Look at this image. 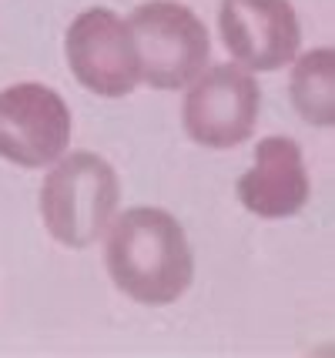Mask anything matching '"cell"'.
<instances>
[{
    "label": "cell",
    "instance_id": "3",
    "mask_svg": "<svg viewBox=\"0 0 335 358\" xmlns=\"http://www.w3.org/2000/svg\"><path fill=\"white\" fill-rule=\"evenodd\" d=\"M138 78L158 91H178L192 84L208 64L211 41L194 10L175 0L141 3L128 20Z\"/></svg>",
    "mask_w": 335,
    "mask_h": 358
},
{
    "label": "cell",
    "instance_id": "9",
    "mask_svg": "<svg viewBox=\"0 0 335 358\" xmlns=\"http://www.w3.org/2000/svg\"><path fill=\"white\" fill-rule=\"evenodd\" d=\"M292 104L308 124L332 127L335 124V50L319 47L295 61L292 71Z\"/></svg>",
    "mask_w": 335,
    "mask_h": 358
},
{
    "label": "cell",
    "instance_id": "5",
    "mask_svg": "<svg viewBox=\"0 0 335 358\" xmlns=\"http://www.w3.org/2000/svg\"><path fill=\"white\" fill-rule=\"evenodd\" d=\"M71 110L44 84H14L0 91V155L20 168H44L67 151Z\"/></svg>",
    "mask_w": 335,
    "mask_h": 358
},
{
    "label": "cell",
    "instance_id": "4",
    "mask_svg": "<svg viewBox=\"0 0 335 358\" xmlns=\"http://www.w3.org/2000/svg\"><path fill=\"white\" fill-rule=\"evenodd\" d=\"M262 91L258 80L238 64H218L198 74L185 97V131L192 141L224 151L235 148L255 131Z\"/></svg>",
    "mask_w": 335,
    "mask_h": 358
},
{
    "label": "cell",
    "instance_id": "2",
    "mask_svg": "<svg viewBox=\"0 0 335 358\" xmlns=\"http://www.w3.org/2000/svg\"><path fill=\"white\" fill-rule=\"evenodd\" d=\"M121 198L114 168L101 155L74 151L41 185V218L64 248H87L108 228Z\"/></svg>",
    "mask_w": 335,
    "mask_h": 358
},
{
    "label": "cell",
    "instance_id": "6",
    "mask_svg": "<svg viewBox=\"0 0 335 358\" xmlns=\"http://www.w3.org/2000/svg\"><path fill=\"white\" fill-rule=\"evenodd\" d=\"M71 74L101 97H124L138 84V61L131 44L128 20L108 10L91 7L74 17L64 37Z\"/></svg>",
    "mask_w": 335,
    "mask_h": 358
},
{
    "label": "cell",
    "instance_id": "7",
    "mask_svg": "<svg viewBox=\"0 0 335 358\" xmlns=\"http://www.w3.org/2000/svg\"><path fill=\"white\" fill-rule=\"evenodd\" d=\"M224 47L252 71H278L299 54L302 27L288 0H222Z\"/></svg>",
    "mask_w": 335,
    "mask_h": 358
},
{
    "label": "cell",
    "instance_id": "8",
    "mask_svg": "<svg viewBox=\"0 0 335 358\" xmlns=\"http://www.w3.org/2000/svg\"><path fill=\"white\" fill-rule=\"evenodd\" d=\"M241 204L258 218H292L308 201L302 148L292 138H262L252 171L238 178Z\"/></svg>",
    "mask_w": 335,
    "mask_h": 358
},
{
    "label": "cell",
    "instance_id": "1",
    "mask_svg": "<svg viewBox=\"0 0 335 358\" xmlns=\"http://www.w3.org/2000/svg\"><path fill=\"white\" fill-rule=\"evenodd\" d=\"M114 285L141 305H171L192 288L194 258L188 234L161 208H128L108 241Z\"/></svg>",
    "mask_w": 335,
    "mask_h": 358
}]
</instances>
